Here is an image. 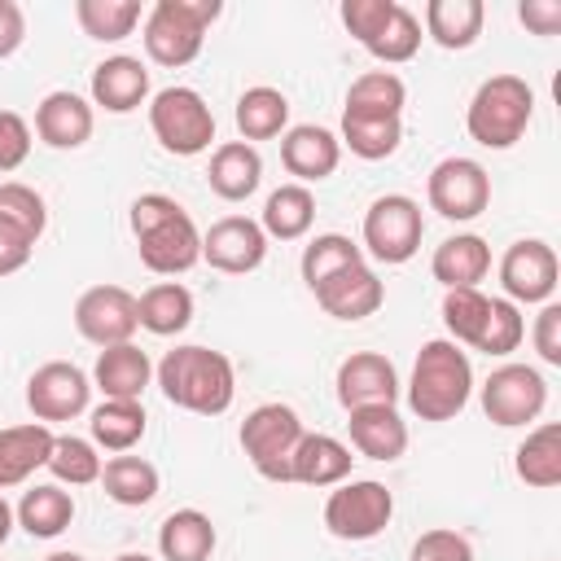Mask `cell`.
Here are the masks:
<instances>
[{
    "instance_id": "9c48e42d",
    "label": "cell",
    "mask_w": 561,
    "mask_h": 561,
    "mask_svg": "<svg viewBox=\"0 0 561 561\" xmlns=\"http://www.w3.org/2000/svg\"><path fill=\"white\" fill-rule=\"evenodd\" d=\"M425 237V215L421 202L408 193H381L368 210H364V254H373L377 263H408L421 250Z\"/></svg>"
},
{
    "instance_id": "d6a6232c",
    "label": "cell",
    "mask_w": 561,
    "mask_h": 561,
    "mask_svg": "<svg viewBox=\"0 0 561 561\" xmlns=\"http://www.w3.org/2000/svg\"><path fill=\"white\" fill-rule=\"evenodd\" d=\"M237 131L245 145L254 140H272V136H285L289 131V101L280 88H267V83H254L237 96Z\"/></svg>"
},
{
    "instance_id": "e575fe53",
    "label": "cell",
    "mask_w": 561,
    "mask_h": 561,
    "mask_svg": "<svg viewBox=\"0 0 561 561\" xmlns=\"http://www.w3.org/2000/svg\"><path fill=\"white\" fill-rule=\"evenodd\" d=\"M408 88L394 70H364L346 88V110L342 114H368V118H403Z\"/></svg>"
},
{
    "instance_id": "9a60e30c",
    "label": "cell",
    "mask_w": 561,
    "mask_h": 561,
    "mask_svg": "<svg viewBox=\"0 0 561 561\" xmlns=\"http://www.w3.org/2000/svg\"><path fill=\"white\" fill-rule=\"evenodd\" d=\"M263 259H267V232L259 228V219L224 215L202 232V263H210L224 276H245L263 267Z\"/></svg>"
},
{
    "instance_id": "5b68a950",
    "label": "cell",
    "mask_w": 561,
    "mask_h": 561,
    "mask_svg": "<svg viewBox=\"0 0 561 561\" xmlns=\"http://www.w3.org/2000/svg\"><path fill=\"white\" fill-rule=\"evenodd\" d=\"M219 13H224L219 0H153V9L140 22V39H145L149 61L171 66V70L197 61L206 31Z\"/></svg>"
},
{
    "instance_id": "f6af8a7d",
    "label": "cell",
    "mask_w": 561,
    "mask_h": 561,
    "mask_svg": "<svg viewBox=\"0 0 561 561\" xmlns=\"http://www.w3.org/2000/svg\"><path fill=\"white\" fill-rule=\"evenodd\" d=\"M394 9H399V0H342V9H337V13H342V26H346L364 48H368V44H373V35L390 22V13H394Z\"/></svg>"
},
{
    "instance_id": "1f68e13d",
    "label": "cell",
    "mask_w": 561,
    "mask_h": 561,
    "mask_svg": "<svg viewBox=\"0 0 561 561\" xmlns=\"http://www.w3.org/2000/svg\"><path fill=\"white\" fill-rule=\"evenodd\" d=\"M145 425H149V416H145V403H140V399H105V403H96L92 416H88V430H92L96 451L105 447V451H114V456L131 451V447L145 438Z\"/></svg>"
},
{
    "instance_id": "b9f144b4",
    "label": "cell",
    "mask_w": 561,
    "mask_h": 561,
    "mask_svg": "<svg viewBox=\"0 0 561 561\" xmlns=\"http://www.w3.org/2000/svg\"><path fill=\"white\" fill-rule=\"evenodd\" d=\"M486 311H491V298L482 289H447L443 294V324H447L456 346L478 342V333L486 324Z\"/></svg>"
},
{
    "instance_id": "bcb514c9",
    "label": "cell",
    "mask_w": 561,
    "mask_h": 561,
    "mask_svg": "<svg viewBox=\"0 0 561 561\" xmlns=\"http://www.w3.org/2000/svg\"><path fill=\"white\" fill-rule=\"evenodd\" d=\"M408 561H473V543L451 526H434L412 543Z\"/></svg>"
},
{
    "instance_id": "d6986e66",
    "label": "cell",
    "mask_w": 561,
    "mask_h": 561,
    "mask_svg": "<svg viewBox=\"0 0 561 561\" xmlns=\"http://www.w3.org/2000/svg\"><path fill=\"white\" fill-rule=\"evenodd\" d=\"M149 101V66L140 57L114 53L92 66V105L105 114H131Z\"/></svg>"
},
{
    "instance_id": "681fc988",
    "label": "cell",
    "mask_w": 561,
    "mask_h": 561,
    "mask_svg": "<svg viewBox=\"0 0 561 561\" xmlns=\"http://www.w3.org/2000/svg\"><path fill=\"white\" fill-rule=\"evenodd\" d=\"M31 254H35V241H31L26 232H18V228H9V224L0 219V276L22 272V267L31 263Z\"/></svg>"
},
{
    "instance_id": "ee69618b",
    "label": "cell",
    "mask_w": 561,
    "mask_h": 561,
    "mask_svg": "<svg viewBox=\"0 0 561 561\" xmlns=\"http://www.w3.org/2000/svg\"><path fill=\"white\" fill-rule=\"evenodd\" d=\"M526 337V320H522V307L508 302V298H491V311H486V324L473 342V351L482 355H513Z\"/></svg>"
},
{
    "instance_id": "3957f363",
    "label": "cell",
    "mask_w": 561,
    "mask_h": 561,
    "mask_svg": "<svg viewBox=\"0 0 561 561\" xmlns=\"http://www.w3.org/2000/svg\"><path fill=\"white\" fill-rule=\"evenodd\" d=\"M403 394H408V408L421 421L460 416L469 408V399H473V364H469V355L451 337H430L416 351V364H412V377H408Z\"/></svg>"
},
{
    "instance_id": "52a82bcc",
    "label": "cell",
    "mask_w": 561,
    "mask_h": 561,
    "mask_svg": "<svg viewBox=\"0 0 561 561\" xmlns=\"http://www.w3.org/2000/svg\"><path fill=\"white\" fill-rule=\"evenodd\" d=\"M302 434H307V425L289 403H259L245 412L237 438L259 478L289 482V460H294V447L302 443Z\"/></svg>"
},
{
    "instance_id": "83f0119b",
    "label": "cell",
    "mask_w": 561,
    "mask_h": 561,
    "mask_svg": "<svg viewBox=\"0 0 561 561\" xmlns=\"http://www.w3.org/2000/svg\"><path fill=\"white\" fill-rule=\"evenodd\" d=\"M513 473L535 486V491H552L561 482V425L557 421H543L535 425L517 451H513Z\"/></svg>"
},
{
    "instance_id": "8fae6325",
    "label": "cell",
    "mask_w": 561,
    "mask_h": 561,
    "mask_svg": "<svg viewBox=\"0 0 561 561\" xmlns=\"http://www.w3.org/2000/svg\"><path fill=\"white\" fill-rule=\"evenodd\" d=\"M543 408H548V381L530 364H500L482 381V412L500 430L530 425V421H539Z\"/></svg>"
},
{
    "instance_id": "30bf717a",
    "label": "cell",
    "mask_w": 561,
    "mask_h": 561,
    "mask_svg": "<svg viewBox=\"0 0 561 561\" xmlns=\"http://www.w3.org/2000/svg\"><path fill=\"white\" fill-rule=\"evenodd\" d=\"M425 202L430 210H438L451 224H469L491 206V175L478 158L451 153L443 162H434L430 180H425Z\"/></svg>"
},
{
    "instance_id": "f5cc1de1",
    "label": "cell",
    "mask_w": 561,
    "mask_h": 561,
    "mask_svg": "<svg viewBox=\"0 0 561 561\" xmlns=\"http://www.w3.org/2000/svg\"><path fill=\"white\" fill-rule=\"evenodd\" d=\"M13 526H18V517H13V504L4 500V491H0V548H4V539L13 535Z\"/></svg>"
},
{
    "instance_id": "d590c367",
    "label": "cell",
    "mask_w": 561,
    "mask_h": 561,
    "mask_svg": "<svg viewBox=\"0 0 561 561\" xmlns=\"http://www.w3.org/2000/svg\"><path fill=\"white\" fill-rule=\"evenodd\" d=\"M158 469L145 460V456H110L105 465H101V486H105V495L114 500V504H123V508H145L153 495H158Z\"/></svg>"
},
{
    "instance_id": "74e56055",
    "label": "cell",
    "mask_w": 561,
    "mask_h": 561,
    "mask_svg": "<svg viewBox=\"0 0 561 561\" xmlns=\"http://www.w3.org/2000/svg\"><path fill=\"white\" fill-rule=\"evenodd\" d=\"M355 263H364V250H359L351 237H342V232H320V237H311V241L302 245L298 272H302V280H307V289H316V285H324L329 276H337V272H346V267H355Z\"/></svg>"
},
{
    "instance_id": "7a4b0ae2",
    "label": "cell",
    "mask_w": 561,
    "mask_h": 561,
    "mask_svg": "<svg viewBox=\"0 0 561 561\" xmlns=\"http://www.w3.org/2000/svg\"><path fill=\"white\" fill-rule=\"evenodd\" d=\"M131 237L140 250V263L153 276H180L193 263H202V232L193 215L167 197V193H140L131 202Z\"/></svg>"
},
{
    "instance_id": "8d00e7d4",
    "label": "cell",
    "mask_w": 561,
    "mask_h": 561,
    "mask_svg": "<svg viewBox=\"0 0 561 561\" xmlns=\"http://www.w3.org/2000/svg\"><path fill=\"white\" fill-rule=\"evenodd\" d=\"M75 18H79L88 39L118 44L145 22V9L136 0H75Z\"/></svg>"
},
{
    "instance_id": "836d02e7",
    "label": "cell",
    "mask_w": 561,
    "mask_h": 561,
    "mask_svg": "<svg viewBox=\"0 0 561 561\" xmlns=\"http://www.w3.org/2000/svg\"><path fill=\"white\" fill-rule=\"evenodd\" d=\"M311 224H316V197H311L307 184H280V188L267 193L263 219H259V228L267 232V241L272 237L276 241H298V237L311 232Z\"/></svg>"
},
{
    "instance_id": "603a6c76",
    "label": "cell",
    "mask_w": 561,
    "mask_h": 561,
    "mask_svg": "<svg viewBox=\"0 0 561 561\" xmlns=\"http://www.w3.org/2000/svg\"><path fill=\"white\" fill-rule=\"evenodd\" d=\"M149 381H153V364L136 342L105 346L92 364V386L105 399H140L149 390Z\"/></svg>"
},
{
    "instance_id": "f907efd6",
    "label": "cell",
    "mask_w": 561,
    "mask_h": 561,
    "mask_svg": "<svg viewBox=\"0 0 561 561\" xmlns=\"http://www.w3.org/2000/svg\"><path fill=\"white\" fill-rule=\"evenodd\" d=\"M517 18L535 35H557L561 31V0H522L517 4Z\"/></svg>"
},
{
    "instance_id": "f546056e",
    "label": "cell",
    "mask_w": 561,
    "mask_h": 561,
    "mask_svg": "<svg viewBox=\"0 0 561 561\" xmlns=\"http://www.w3.org/2000/svg\"><path fill=\"white\" fill-rule=\"evenodd\" d=\"M215 543H219L215 522L202 508H175L158 526V552H162V561H206L215 552Z\"/></svg>"
},
{
    "instance_id": "11a10c76",
    "label": "cell",
    "mask_w": 561,
    "mask_h": 561,
    "mask_svg": "<svg viewBox=\"0 0 561 561\" xmlns=\"http://www.w3.org/2000/svg\"><path fill=\"white\" fill-rule=\"evenodd\" d=\"M114 561H153V557H145V552H118Z\"/></svg>"
},
{
    "instance_id": "60d3db41",
    "label": "cell",
    "mask_w": 561,
    "mask_h": 561,
    "mask_svg": "<svg viewBox=\"0 0 561 561\" xmlns=\"http://www.w3.org/2000/svg\"><path fill=\"white\" fill-rule=\"evenodd\" d=\"M416 48H421V18L408 9V4H399L394 13H390V22L373 35V44H368V53L381 61V66H403V61H412L416 57Z\"/></svg>"
},
{
    "instance_id": "4316f807",
    "label": "cell",
    "mask_w": 561,
    "mask_h": 561,
    "mask_svg": "<svg viewBox=\"0 0 561 561\" xmlns=\"http://www.w3.org/2000/svg\"><path fill=\"white\" fill-rule=\"evenodd\" d=\"M482 22H486L482 0H430L425 4V35L447 53L473 48L482 35Z\"/></svg>"
},
{
    "instance_id": "7c38bea8",
    "label": "cell",
    "mask_w": 561,
    "mask_h": 561,
    "mask_svg": "<svg viewBox=\"0 0 561 561\" xmlns=\"http://www.w3.org/2000/svg\"><path fill=\"white\" fill-rule=\"evenodd\" d=\"M557 276H561V263H557V250L539 237H522L504 250L500 259V285H504V298L508 302H526V307H543L552 302L557 294Z\"/></svg>"
},
{
    "instance_id": "44dd1931",
    "label": "cell",
    "mask_w": 561,
    "mask_h": 561,
    "mask_svg": "<svg viewBox=\"0 0 561 561\" xmlns=\"http://www.w3.org/2000/svg\"><path fill=\"white\" fill-rule=\"evenodd\" d=\"M346 430H351V447L368 460H399L408 451V421L399 416L394 403H373V408H351L346 412Z\"/></svg>"
},
{
    "instance_id": "277c9868",
    "label": "cell",
    "mask_w": 561,
    "mask_h": 561,
    "mask_svg": "<svg viewBox=\"0 0 561 561\" xmlns=\"http://www.w3.org/2000/svg\"><path fill=\"white\" fill-rule=\"evenodd\" d=\"M535 118V88L517 75H491L478 83L465 110V127L482 149H513Z\"/></svg>"
},
{
    "instance_id": "db71d44e",
    "label": "cell",
    "mask_w": 561,
    "mask_h": 561,
    "mask_svg": "<svg viewBox=\"0 0 561 561\" xmlns=\"http://www.w3.org/2000/svg\"><path fill=\"white\" fill-rule=\"evenodd\" d=\"M44 561H88V557L83 552H48Z\"/></svg>"
},
{
    "instance_id": "484cf974",
    "label": "cell",
    "mask_w": 561,
    "mask_h": 561,
    "mask_svg": "<svg viewBox=\"0 0 561 561\" xmlns=\"http://www.w3.org/2000/svg\"><path fill=\"white\" fill-rule=\"evenodd\" d=\"M430 272L443 289H478V280L491 272V245L478 232H456L434 250Z\"/></svg>"
},
{
    "instance_id": "4fadbf2b",
    "label": "cell",
    "mask_w": 561,
    "mask_h": 561,
    "mask_svg": "<svg viewBox=\"0 0 561 561\" xmlns=\"http://www.w3.org/2000/svg\"><path fill=\"white\" fill-rule=\"evenodd\" d=\"M92 403V377L70 359H48L26 381V408L35 421H75Z\"/></svg>"
},
{
    "instance_id": "e0dca14e",
    "label": "cell",
    "mask_w": 561,
    "mask_h": 561,
    "mask_svg": "<svg viewBox=\"0 0 561 561\" xmlns=\"http://www.w3.org/2000/svg\"><path fill=\"white\" fill-rule=\"evenodd\" d=\"M311 294H316L320 311L333 316V320H368L386 302V280L368 263H355V267L329 276L324 285H316Z\"/></svg>"
},
{
    "instance_id": "ba28073f",
    "label": "cell",
    "mask_w": 561,
    "mask_h": 561,
    "mask_svg": "<svg viewBox=\"0 0 561 561\" xmlns=\"http://www.w3.org/2000/svg\"><path fill=\"white\" fill-rule=\"evenodd\" d=\"M394 517V495L377 478H346L324 500V530L346 543L377 539Z\"/></svg>"
},
{
    "instance_id": "ab89813d",
    "label": "cell",
    "mask_w": 561,
    "mask_h": 561,
    "mask_svg": "<svg viewBox=\"0 0 561 561\" xmlns=\"http://www.w3.org/2000/svg\"><path fill=\"white\" fill-rule=\"evenodd\" d=\"M61 486H92L101 482V456H96V443L92 438H79V434H57L53 438V456L44 465Z\"/></svg>"
},
{
    "instance_id": "f35d334b",
    "label": "cell",
    "mask_w": 561,
    "mask_h": 561,
    "mask_svg": "<svg viewBox=\"0 0 561 561\" xmlns=\"http://www.w3.org/2000/svg\"><path fill=\"white\" fill-rule=\"evenodd\" d=\"M355 158L381 162L399 149L403 140V118H368V114H342V136H337Z\"/></svg>"
},
{
    "instance_id": "cb8c5ba5",
    "label": "cell",
    "mask_w": 561,
    "mask_h": 561,
    "mask_svg": "<svg viewBox=\"0 0 561 561\" xmlns=\"http://www.w3.org/2000/svg\"><path fill=\"white\" fill-rule=\"evenodd\" d=\"M351 447L333 434H302V443L294 447V460H289V482H302V486H337L351 478Z\"/></svg>"
},
{
    "instance_id": "816d5d0a",
    "label": "cell",
    "mask_w": 561,
    "mask_h": 561,
    "mask_svg": "<svg viewBox=\"0 0 561 561\" xmlns=\"http://www.w3.org/2000/svg\"><path fill=\"white\" fill-rule=\"evenodd\" d=\"M26 39V13L18 0H0V61L13 57Z\"/></svg>"
},
{
    "instance_id": "f1b7e54d",
    "label": "cell",
    "mask_w": 561,
    "mask_h": 561,
    "mask_svg": "<svg viewBox=\"0 0 561 561\" xmlns=\"http://www.w3.org/2000/svg\"><path fill=\"white\" fill-rule=\"evenodd\" d=\"M13 517L31 539H57L75 522V495L61 482H39L18 500Z\"/></svg>"
},
{
    "instance_id": "c3c4849f",
    "label": "cell",
    "mask_w": 561,
    "mask_h": 561,
    "mask_svg": "<svg viewBox=\"0 0 561 561\" xmlns=\"http://www.w3.org/2000/svg\"><path fill=\"white\" fill-rule=\"evenodd\" d=\"M530 342L539 351L543 364L561 368V302H543L539 316H535V329H530Z\"/></svg>"
},
{
    "instance_id": "4dcf8cb0",
    "label": "cell",
    "mask_w": 561,
    "mask_h": 561,
    "mask_svg": "<svg viewBox=\"0 0 561 561\" xmlns=\"http://www.w3.org/2000/svg\"><path fill=\"white\" fill-rule=\"evenodd\" d=\"M136 324L153 337H175L193 324V294L180 280H158L136 298Z\"/></svg>"
},
{
    "instance_id": "2e32d148",
    "label": "cell",
    "mask_w": 561,
    "mask_h": 561,
    "mask_svg": "<svg viewBox=\"0 0 561 561\" xmlns=\"http://www.w3.org/2000/svg\"><path fill=\"white\" fill-rule=\"evenodd\" d=\"M337 403L351 412V408H373V403H399V373L386 355L377 351H355L337 364Z\"/></svg>"
},
{
    "instance_id": "7dc6e473",
    "label": "cell",
    "mask_w": 561,
    "mask_h": 561,
    "mask_svg": "<svg viewBox=\"0 0 561 561\" xmlns=\"http://www.w3.org/2000/svg\"><path fill=\"white\" fill-rule=\"evenodd\" d=\"M31 153V123L13 110H0V175L18 171Z\"/></svg>"
},
{
    "instance_id": "7402d4cb",
    "label": "cell",
    "mask_w": 561,
    "mask_h": 561,
    "mask_svg": "<svg viewBox=\"0 0 561 561\" xmlns=\"http://www.w3.org/2000/svg\"><path fill=\"white\" fill-rule=\"evenodd\" d=\"M53 430L44 421H31V425H4L0 430V491L9 486H22L35 469L48 465L53 456Z\"/></svg>"
},
{
    "instance_id": "6da1fadb",
    "label": "cell",
    "mask_w": 561,
    "mask_h": 561,
    "mask_svg": "<svg viewBox=\"0 0 561 561\" xmlns=\"http://www.w3.org/2000/svg\"><path fill=\"white\" fill-rule=\"evenodd\" d=\"M167 403L193 412V416H219L232 408L237 399V368L224 351H210V346H175L158 359L153 368Z\"/></svg>"
},
{
    "instance_id": "7bdbcfd3",
    "label": "cell",
    "mask_w": 561,
    "mask_h": 561,
    "mask_svg": "<svg viewBox=\"0 0 561 561\" xmlns=\"http://www.w3.org/2000/svg\"><path fill=\"white\" fill-rule=\"evenodd\" d=\"M0 219H4L9 228L26 232L31 241H39L44 228H48V206H44V197H39L31 184L4 180V184H0Z\"/></svg>"
},
{
    "instance_id": "5bb4252c",
    "label": "cell",
    "mask_w": 561,
    "mask_h": 561,
    "mask_svg": "<svg viewBox=\"0 0 561 561\" xmlns=\"http://www.w3.org/2000/svg\"><path fill=\"white\" fill-rule=\"evenodd\" d=\"M75 329L83 342L92 346H118V342H131V333L140 329L136 324V294L123 289V285H92L79 294L75 302Z\"/></svg>"
},
{
    "instance_id": "8992f818",
    "label": "cell",
    "mask_w": 561,
    "mask_h": 561,
    "mask_svg": "<svg viewBox=\"0 0 561 561\" xmlns=\"http://www.w3.org/2000/svg\"><path fill=\"white\" fill-rule=\"evenodd\" d=\"M149 131L175 158H197L215 140V114L197 88H162L149 96Z\"/></svg>"
},
{
    "instance_id": "ffe728a7",
    "label": "cell",
    "mask_w": 561,
    "mask_h": 561,
    "mask_svg": "<svg viewBox=\"0 0 561 561\" xmlns=\"http://www.w3.org/2000/svg\"><path fill=\"white\" fill-rule=\"evenodd\" d=\"M92 127H96L92 101H83L79 92L57 88L35 105V136L48 149H79L92 140Z\"/></svg>"
},
{
    "instance_id": "d4e9b609",
    "label": "cell",
    "mask_w": 561,
    "mask_h": 561,
    "mask_svg": "<svg viewBox=\"0 0 561 561\" xmlns=\"http://www.w3.org/2000/svg\"><path fill=\"white\" fill-rule=\"evenodd\" d=\"M206 184H210V193L224 197V202H245V197L263 184V158H259V149L245 145V140H224V145L210 153Z\"/></svg>"
},
{
    "instance_id": "ac0fdd59",
    "label": "cell",
    "mask_w": 561,
    "mask_h": 561,
    "mask_svg": "<svg viewBox=\"0 0 561 561\" xmlns=\"http://www.w3.org/2000/svg\"><path fill=\"white\" fill-rule=\"evenodd\" d=\"M280 162L285 171L294 175V184H316V180H329L342 162V140L329 131V127H316V123H298L280 136Z\"/></svg>"
}]
</instances>
